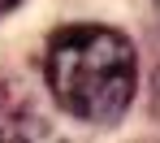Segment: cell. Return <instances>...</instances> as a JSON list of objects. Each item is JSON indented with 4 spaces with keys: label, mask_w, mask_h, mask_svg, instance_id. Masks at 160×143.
<instances>
[{
    "label": "cell",
    "mask_w": 160,
    "mask_h": 143,
    "mask_svg": "<svg viewBox=\"0 0 160 143\" xmlns=\"http://www.w3.org/2000/svg\"><path fill=\"white\" fill-rule=\"evenodd\" d=\"M43 74L56 104L69 117L91 126H112L117 117H126L134 100L138 61H134V43L121 30L78 22V26H61L48 39Z\"/></svg>",
    "instance_id": "1"
},
{
    "label": "cell",
    "mask_w": 160,
    "mask_h": 143,
    "mask_svg": "<svg viewBox=\"0 0 160 143\" xmlns=\"http://www.w3.org/2000/svg\"><path fill=\"white\" fill-rule=\"evenodd\" d=\"M0 126H13V130H9V139H18V135H26V130H22V126H18L13 117L4 113V87H0Z\"/></svg>",
    "instance_id": "2"
},
{
    "label": "cell",
    "mask_w": 160,
    "mask_h": 143,
    "mask_svg": "<svg viewBox=\"0 0 160 143\" xmlns=\"http://www.w3.org/2000/svg\"><path fill=\"white\" fill-rule=\"evenodd\" d=\"M22 0H0V13H9V9H18Z\"/></svg>",
    "instance_id": "3"
},
{
    "label": "cell",
    "mask_w": 160,
    "mask_h": 143,
    "mask_svg": "<svg viewBox=\"0 0 160 143\" xmlns=\"http://www.w3.org/2000/svg\"><path fill=\"white\" fill-rule=\"evenodd\" d=\"M156 13H160V0H156Z\"/></svg>",
    "instance_id": "4"
}]
</instances>
